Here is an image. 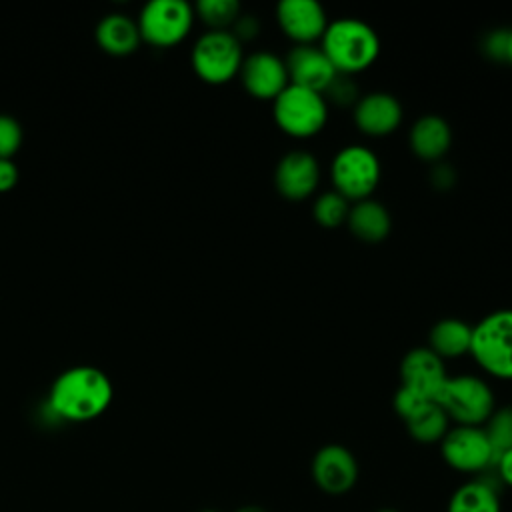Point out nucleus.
Here are the masks:
<instances>
[{
    "label": "nucleus",
    "mask_w": 512,
    "mask_h": 512,
    "mask_svg": "<svg viewBox=\"0 0 512 512\" xmlns=\"http://www.w3.org/2000/svg\"><path fill=\"white\" fill-rule=\"evenodd\" d=\"M444 462L458 472H480L496 464L494 450L482 426H456L440 440Z\"/></svg>",
    "instance_id": "obj_8"
},
{
    "label": "nucleus",
    "mask_w": 512,
    "mask_h": 512,
    "mask_svg": "<svg viewBox=\"0 0 512 512\" xmlns=\"http://www.w3.org/2000/svg\"><path fill=\"white\" fill-rule=\"evenodd\" d=\"M506 62L512 64V28H508V40H506Z\"/></svg>",
    "instance_id": "obj_33"
},
{
    "label": "nucleus",
    "mask_w": 512,
    "mask_h": 512,
    "mask_svg": "<svg viewBox=\"0 0 512 512\" xmlns=\"http://www.w3.org/2000/svg\"><path fill=\"white\" fill-rule=\"evenodd\" d=\"M238 74L244 90L258 100H274L290 84L284 60L268 50L246 56Z\"/></svg>",
    "instance_id": "obj_11"
},
{
    "label": "nucleus",
    "mask_w": 512,
    "mask_h": 512,
    "mask_svg": "<svg viewBox=\"0 0 512 512\" xmlns=\"http://www.w3.org/2000/svg\"><path fill=\"white\" fill-rule=\"evenodd\" d=\"M326 102L332 100L336 104H350V102H358L356 98V86L352 80H348L346 74H338L336 80L328 86V90L324 92Z\"/></svg>",
    "instance_id": "obj_27"
},
{
    "label": "nucleus",
    "mask_w": 512,
    "mask_h": 512,
    "mask_svg": "<svg viewBox=\"0 0 512 512\" xmlns=\"http://www.w3.org/2000/svg\"><path fill=\"white\" fill-rule=\"evenodd\" d=\"M346 226L360 242L378 244L390 234L392 218L382 202L374 198H364L350 204Z\"/></svg>",
    "instance_id": "obj_18"
},
{
    "label": "nucleus",
    "mask_w": 512,
    "mask_h": 512,
    "mask_svg": "<svg viewBox=\"0 0 512 512\" xmlns=\"http://www.w3.org/2000/svg\"><path fill=\"white\" fill-rule=\"evenodd\" d=\"M468 354L486 374L512 380V308L490 312L472 326Z\"/></svg>",
    "instance_id": "obj_3"
},
{
    "label": "nucleus",
    "mask_w": 512,
    "mask_h": 512,
    "mask_svg": "<svg viewBox=\"0 0 512 512\" xmlns=\"http://www.w3.org/2000/svg\"><path fill=\"white\" fill-rule=\"evenodd\" d=\"M448 416L436 402H422L408 418H404L408 434L422 444L440 442L448 428Z\"/></svg>",
    "instance_id": "obj_20"
},
{
    "label": "nucleus",
    "mask_w": 512,
    "mask_h": 512,
    "mask_svg": "<svg viewBox=\"0 0 512 512\" xmlns=\"http://www.w3.org/2000/svg\"><path fill=\"white\" fill-rule=\"evenodd\" d=\"M20 126L8 116H0V160H8L20 146Z\"/></svg>",
    "instance_id": "obj_26"
},
{
    "label": "nucleus",
    "mask_w": 512,
    "mask_h": 512,
    "mask_svg": "<svg viewBox=\"0 0 512 512\" xmlns=\"http://www.w3.org/2000/svg\"><path fill=\"white\" fill-rule=\"evenodd\" d=\"M506 40H508V28H500V30H492L486 34L484 38V52L492 58V60H498V62H506Z\"/></svg>",
    "instance_id": "obj_28"
},
{
    "label": "nucleus",
    "mask_w": 512,
    "mask_h": 512,
    "mask_svg": "<svg viewBox=\"0 0 512 512\" xmlns=\"http://www.w3.org/2000/svg\"><path fill=\"white\" fill-rule=\"evenodd\" d=\"M18 178V170L10 160H0V192L14 186Z\"/></svg>",
    "instance_id": "obj_30"
},
{
    "label": "nucleus",
    "mask_w": 512,
    "mask_h": 512,
    "mask_svg": "<svg viewBox=\"0 0 512 512\" xmlns=\"http://www.w3.org/2000/svg\"><path fill=\"white\" fill-rule=\"evenodd\" d=\"M380 160L378 156L360 144L344 146L336 152L330 164L332 184L338 194L350 202L370 198L380 182Z\"/></svg>",
    "instance_id": "obj_6"
},
{
    "label": "nucleus",
    "mask_w": 512,
    "mask_h": 512,
    "mask_svg": "<svg viewBox=\"0 0 512 512\" xmlns=\"http://www.w3.org/2000/svg\"><path fill=\"white\" fill-rule=\"evenodd\" d=\"M482 428L498 460L500 454L512 448V406H504L498 410L494 408V412L490 414V418L484 422Z\"/></svg>",
    "instance_id": "obj_24"
},
{
    "label": "nucleus",
    "mask_w": 512,
    "mask_h": 512,
    "mask_svg": "<svg viewBox=\"0 0 512 512\" xmlns=\"http://www.w3.org/2000/svg\"><path fill=\"white\" fill-rule=\"evenodd\" d=\"M494 466L498 468L500 478H502L508 486H512V448L506 450L504 454H500Z\"/></svg>",
    "instance_id": "obj_31"
},
{
    "label": "nucleus",
    "mask_w": 512,
    "mask_h": 512,
    "mask_svg": "<svg viewBox=\"0 0 512 512\" xmlns=\"http://www.w3.org/2000/svg\"><path fill=\"white\" fill-rule=\"evenodd\" d=\"M196 10L212 30H226L228 26H234L240 16L238 0H200Z\"/></svg>",
    "instance_id": "obj_25"
},
{
    "label": "nucleus",
    "mask_w": 512,
    "mask_h": 512,
    "mask_svg": "<svg viewBox=\"0 0 512 512\" xmlns=\"http://www.w3.org/2000/svg\"><path fill=\"white\" fill-rule=\"evenodd\" d=\"M432 174H434V176H442V180H444V176H454V174H452V172H450V168H448V166H436V168H434V172H432ZM452 182H454V178H448V182H446V186H444V182H438V184H436V186H438V188H448V186H450V184H452Z\"/></svg>",
    "instance_id": "obj_32"
},
{
    "label": "nucleus",
    "mask_w": 512,
    "mask_h": 512,
    "mask_svg": "<svg viewBox=\"0 0 512 512\" xmlns=\"http://www.w3.org/2000/svg\"><path fill=\"white\" fill-rule=\"evenodd\" d=\"M408 144L420 160L436 162L448 152L452 144V130L442 116L424 114L410 126Z\"/></svg>",
    "instance_id": "obj_17"
},
{
    "label": "nucleus",
    "mask_w": 512,
    "mask_h": 512,
    "mask_svg": "<svg viewBox=\"0 0 512 512\" xmlns=\"http://www.w3.org/2000/svg\"><path fill=\"white\" fill-rule=\"evenodd\" d=\"M202 512H216V510H202Z\"/></svg>",
    "instance_id": "obj_36"
},
{
    "label": "nucleus",
    "mask_w": 512,
    "mask_h": 512,
    "mask_svg": "<svg viewBox=\"0 0 512 512\" xmlns=\"http://www.w3.org/2000/svg\"><path fill=\"white\" fill-rule=\"evenodd\" d=\"M350 212V200L336 190L322 192L312 204V216L322 228H338L346 224Z\"/></svg>",
    "instance_id": "obj_23"
},
{
    "label": "nucleus",
    "mask_w": 512,
    "mask_h": 512,
    "mask_svg": "<svg viewBox=\"0 0 512 512\" xmlns=\"http://www.w3.org/2000/svg\"><path fill=\"white\" fill-rule=\"evenodd\" d=\"M272 116L276 126L292 138L316 136L328 122V102L324 94L288 84L272 100Z\"/></svg>",
    "instance_id": "obj_4"
},
{
    "label": "nucleus",
    "mask_w": 512,
    "mask_h": 512,
    "mask_svg": "<svg viewBox=\"0 0 512 512\" xmlns=\"http://www.w3.org/2000/svg\"><path fill=\"white\" fill-rule=\"evenodd\" d=\"M320 48L338 74H356L370 68L380 54L376 30L358 18H338L328 22Z\"/></svg>",
    "instance_id": "obj_2"
},
{
    "label": "nucleus",
    "mask_w": 512,
    "mask_h": 512,
    "mask_svg": "<svg viewBox=\"0 0 512 512\" xmlns=\"http://www.w3.org/2000/svg\"><path fill=\"white\" fill-rule=\"evenodd\" d=\"M276 22L294 44H314L328 28V16L316 0H282L276 4Z\"/></svg>",
    "instance_id": "obj_12"
},
{
    "label": "nucleus",
    "mask_w": 512,
    "mask_h": 512,
    "mask_svg": "<svg viewBox=\"0 0 512 512\" xmlns=\"http://www.w3.org/2000/svg\"><path fill=\"white\" fill-rule=\"evenodd\" d=\"M448 512H500V500L490 484L472 480L454 490Z\"/></svg>",
    "instance_id": "obj_22"
},
{
    "label": "nucleus",
    "mask_w": 512,
    "mask_h": 512,
    "mask_svg": "<svg viewBox=\"0 0 512 512\" xmlns=\"http://www.w3.org/2000/svg\"><path fill=\"white\" fill-rule=\"evenodd\" d=\"M446 378L448 374L444 360L436 356L428 346L408 350L400 362V386L420 400L434 402Z\"/></svg>",
    "instance_id": "obj_10"
},
{
    "label": "nucleus",
    "mask_w": 512,
    "mask_h": 512,
    "mask_svg": "<svg viewBox=\"0 0 512 512\" xmlns=\"http://www.w3.org/2000/svg\"><path fill=\"white\" fill-rule=\"evenodd\" d=\"M458 426H484L494 412V392L478 376H448L434 400Z\"/></svg>",
    "instance_id": "obj_5"
},
{
    "label": "nucleus",
    "mask_w": 512,
    "mask_h": 512,
    "mask_svg": "<svg viewBox=\"0 0 512 512\" xmlns=\"http://www.w3.org/2000/svg\"><path fill=\"white\" fill-rule=\"evenodd\" d=\"M290 84L304 86L324 94L336 80L338 72L320 46L294 44L284 58Z\"/></svg>",
    "instance_id": "obj_15"
},
{
    "label": "nucleus",
    "mask_w": 512,
    "mask_h": 512,
    "mask_svg": "<svg viewBox=\"0 0 512 512\" xmlns=\"http://www.w3.org/2000/svg\"><path fill=\"white\" fill-rule=\"evenodd\" d=\"M112 400L110 380L92 366H78L54 382L50 408L64 420L84 422L100 416Z\"/></svg>",
    "instance_id": "obj_1"
},
{
    "label": "nucleus",
    "mask_w": 512,
    "mask_h": 512,
    "mask_svg": "<svg viewBox=\"0 0 512 512\" xmlns=\"http://www.w3.org/2000/svg\"><path fill=\"white\" fill-rule=\"evenodd\" d=\"M428 342V348L442 360L460 358L470 352L472 326L460 318H442L432 326Z\"/></svg>",
    "instance_id": "obj_19"
},
{
    "label": "nucleus",
    "mask_w": 512,
    "mask_h": 512,
    "mask_svg": "<svg viewBox=\"0 0 512 512\" xmlns=\"http://www.w3.org/2000/svg\"><path fill=\"white\" fill-rule=\"evenodd\" d=\"M140 30L122 14L106 16L96 30V38L100 46L110 54H128L138 44Z\"/></svg>",
    "instance_id": "obj_21"
},
{
    "label": "nucleus",
    "mask_w": 512,
    "mask_h": 512,
    "mask_svg": "<svg viewBox=\"0 0 512 512\" xmlns=\"http://www.w3.org/2000/svg\"><path fill=\"white\" fill-rule=\"evenodd\" d=\"M378 512H398V510H392V508H384V510H378Z\"/></svg>",
    "instance_id": "obj_35"
},
{
    "label": "nucleus",
    "mask_w": 512,
    "mask_h": 512,
    "mask_svg": "<svg viewBox=\"0 0 512 512\" xmlns=\"http://www.w3.org/2000/svg\"><path fill=\"white\" fill-rule=\"evenodd\" d=\"M192 8L184 0H152L140 14V34L156 46L180 42L192 26Z\"/></svg>",
    "instance_id": "obj_9"
},
{
    "label": "nucleus",
    "mask_w": 512,
    "mask_h": 512,
    "mask_svg": "<svg viewBox=\"0 0 512 512\" xmlns=\"http://www.w3.org/2000/svg\"><path fill=\"white\" fill-rule=\"evenodd\" d=\"M258 30H260V24L254 16H238V20L234 22V36L238 40H252L258 36Z\"/></svg>",
    "instance_id": "obj_29"
},
{
    "label": "nucleus",
    "mask_w": 512,
    "mask_h": 512,
    "mask_svg": "<svg viewBox=\"0 0 512 512\" xmlns=\"http://www.w3.org/2000/svg\"><path fill=\"white\" fill-rule=\"evenodd\" d=\"M352 118L362 134L388 136L402 122V104L390 92H368L354 104Z\"/></svg>",
    "instance_id": "obj_16"
},
{
    "label": "nucleus",
    "mask_w": 512,
    "mask_h": 512,
    "mask_svg": "<svg viewBox=\"0 0 512 512\" xmlns=\"http://www.w3.org/2000/svg\"><path fill=\"white\" fill-rule=\"evenodd\" d=\"M236 512H266V510L262 506H258V504H246V506L238 508Z\"/></svg>",
    "instance_id": "obj_34"
},
{
    "label": "nucleus",
    "mask_w": 512,
    "mask_h": 512,
    "mask_svg": "<svg viewBox=\"0 0 512 512\" xmlns=\"http://www.w3.org/2000/svg\"><path fill=\"white\" fill-rule=\"evenodd\" d=\"M320 164L306 150L284 154L274 170V186L286 200H306L318 188Z\"/></svg>",
    "instance_id": "obj_14"
},
{
    "label": "nucleus",
    "mask_w": 512,
    "mask_h": 512,
    "mask_svg": "<svg viewBox=\"0 0 512 512\" xmlns=\"http://www.w3.org/2000/svg\"><path fill=\"white\" fill-rule=\"evenodd\" d=\"M242 60V44L230 30H210L202 34L192 50L194 72L208 84L232 80L240 72Z\"/></svg>",
    "instance_id": "obj_7"
},
{
    "label": "nucleus",
    "mask_w": 512,
    "mask_h": 512,
    "mask_svg": "<svg viewBox=\"0 0 512 512\" xmlns=\"http://www.w3.org/2000/svg\"><path fill=\"white\" fill-rule=\"evenodd\" d=\"M312 478L322 492L344 494L358 480V462L348 448L326 444L312 458Z\"/></svg>",
    "instance_id": "obj_13"
}]
</instances>
